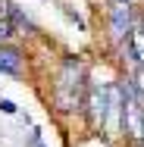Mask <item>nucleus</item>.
Segmentation results:
<instances>
[{"mask_svg":"<svg viewBox=\"0 0 144 147\" xmlns=\"http://www.w3.org/2000/svg\"><path fill=\"white\" fill-rule=\"evenodd\" d=\"M88 78H91V66L78 53H63L59 63L50 69V94L47 103L59 119L82 116L88 94Z\"/></svg>","mask_w":144,"mask_h":147,"instance_id":"f257e3e1","label":"nucleus"},{"mask_svg":"<svg viewBox=\"0 0 144 147\" xmlns=\"http://www.w3.org/2000/svg\"><path fill=\"white\" fill-rule=\"evenodd\" d=\"M34 147H50V144H47V141H38V144H34Z\"/></svg>","mask_w":144,"mask_h":147,"instance_id":"9d476101","label":"nucleus"},{"mask_svg":"<svg viewBox=\"0 0 144 147\" xmlns=\"http://www.w3.org/2000/svg\"><path fill=\"white\" fill-rule=\"evenodd\" d=\"M103 3H135V0H100V6Z\"/></svg>","mask_w":144,"mask_h":147,"instance_id":"1a4fd4ad","label":"nucleus"},{"mask_svg":"<svg viewBox=\"0 0 144 147\" xmlns=\"http://www.w3.org/2000/svg\"><path fill=\"white\" fill-rule=\"evenodd\" d=\"M28 63H31V53L25 44H19V41L0 44V75L3 78H25Z\"/></svg>","mask_w":144,"mask_h":147,"instance_id":"7ed1b4c3","label":"nucleus"},{"mask_svg":"<svg viewBox=\"0 0 144 147\" xmlns=\"http://www.w3.org/2000/svg\"><path fill=\"white\" fill-rule=\"evenodd\" d=\"M6 22L13 25L16 31V38H28V41H38L41 38V28H38V22L28 16V9L25 6H19V3H6Z\"/></svg>","mask_w":144,"mask_h":147,"instance_id":"20e7f679","label":"nucleus"},{"mask_svg":"<svg viewBox=\"0 0 144 147\" xmlns=\"http://www.w3.org/2000/svg\"><path fill=\"white\" fill-rule=\"evenodd\" d=\"M138 144H144V110H141V128H138Z\"/></svg>","mask_w":144,"mask_h":147,"instance_id":"6e6552de","label":"nucleus"},{"mask_svg":"<svg viewBox=\"0 0 144 147\" xmlns=\"http://www.w3.org/2000/svg\"><path fill=\"white\" fill-rule=\"evenodd\" d=\"M57 9L66 16V22H69L75 31H88V28H91V25H88V19L78 13V9H75V6H72V3H66V0H57Z\"/></svg>","mask_w":144,"mask_h":147,"instance_id":"39448f33","label":"nucleus"},{"mask_svg":"<svg viewBox=\"0 0 144 147\" xmlns=\"http://www.w3.org/2000/svg\"><path fill=\"white\" fill-rule=\"evenodd\" d=\"M38 141H44V128L41 125H31V135L25 138V147H34Z\"/></svg>","mask_w":144,"mask_h":147,"instance_id":"0eeeda50","label":"nucleus"},{"mask_svg":"<svg viewBox=\"0 0 144 147\" xmlns=\"http://www.w3.org/2000/svg\"><path fill=\"white\" fill-rule=\"evenodd\" d=\"M100 9V22H103V38H107V47L110 50H119L132 34H135V25H138V3H103L97 6Z\"/></svg>","mask_w":144,"mask_h":147,"instance_id":"f03ea898","label":"nucleus"},{"mask_svg":"<svg viewBox=\"0 0 144 147\" xmlns=\"http://www.w3.org/2000/svg\"><path fill=\"white\" fill-rule=\"evenodd\" d=\"M135 3H138V6H141V9H144V0H135Z\"/></svg>","mask_w":144,"mask_h":147,"instance_id":"f8f14e48","label":"nucleus"},{"mask_svg":"<svg viewBox=\"0 0 144 147\" xmlns=\"http://www.w3.org/2000/svg\"><path fill=\"white\" fill-rule=\"evenodd\" d=\"M19 103L13 100V97H0V116H19Z\"/></svg>","mask_w":144,"mask_h":147,"instance_id":"423d86ee","label":"nucleus"},{"mask_svg":"<svg viewBox=\"0 0 144 147\" xmlns=\"http://www.w3.org/2000/svg\"><path fill=\"white\" fill-rule=\"evenodd\" d=\"M88 3H94V6H100V0H88Z\"/></svg>","mask_w":144,"mask_h":147,"instance_id":"9b49d317","label":"nucleus"},{"mask_svg":"<svg viewBox=\"0 0 144 147\" xmlns=\"http://www.w3.org/2000/svg\"><path fill=\"white\" fill-rule=\"evenodd\" d=\"M128 147H144V144H128Z\"/></svg>","mask_w":144,"mask_h":147,"instance_id":"ddd939ff","label":"nucleus"}]
</instances>
